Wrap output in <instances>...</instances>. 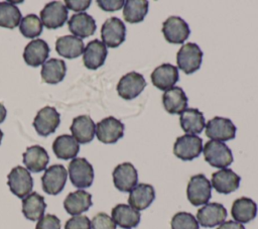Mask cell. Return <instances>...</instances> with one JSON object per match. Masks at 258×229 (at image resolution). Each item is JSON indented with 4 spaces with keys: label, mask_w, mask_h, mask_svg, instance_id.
I'll list each match as a JSON object with an SVG mask.
<instances>
[{
    "label": "cell",
    "mask_w": 258,
    "mask_h": 229,
    "mask_svg": "<svg viewBox=\"0 0 258 229\" xmlns=\"http://www.w3.org/2000/svg\"><path fill=\"white\" fill-rule=\"evenodd\" d=\"M92 205V195L84 190H78L70 193L63 201L64 210L70 215L74 216L88 211Z\"/></svg>",
    "instance_id": "obj_26"
},
{
    "label": "cell",
    "mask_w": 258,
    "mask_h": 229,
    "mask_svg": "<svg viewBox=\"0 0 258 229\" xmlns=\"http://www.w3.org/2000/svg\"><path fill=\"white\" fill-rule=\"evenodd\" d=\"M69 29L79 38H85L93 35L96 31L97 25L95 19L86 12L73 14L68 21Z\"/></svg>",
    "instance_id": "obj_22"
},
{
    "label": "cell",
    "mask_w": 258,
    "mask_h": 229,
    "mask_svg": "<svg viewBox=\"0 0 258 229\" xmlns=\"http://www.w3.org/2000/svg\"><path fill=\"white\" fill-rule=\"evenodd\" d=\"M150 78L153 86L161 91H167L178 81V70L171 64H162L152 72Z\"/></svg>",
    "instance_id": "obj_17"
},
{
    "label": "cell",
    "mask_w": 258,
    "mask_h": 229,
    "mask_svg": "<svg viewBox=\"0 0 258 229\" xmlns=\"http://www.w3.org/2000/svg\"><path fill=\"white\" fill-rule=\"evenodd\" d=\"M107 53V47L103 41L99 39L90 41L83 52V62L85 67L89 70H97L104 65Z\"/></svg>",
    "instance_id": "obj_20"
},
{
    "label": "cell",
    "mask_w": 258,
    "mask_h": 229,
    "mask_svg": "<svg viewBox=\"0 0 258 229\" xmlns=\"http://www.w3.org/2000/svg\"><path fill=\"white\" fill-rule=\"evenodd\" d=\"M187 97L179 87H172L162 95V103L165 110L170 114H181L187 106Z\"/></svg>",
    "instance_id": "obj_28"
},
{
    "label": "cell",
    "mask_w": 258,
    "mask_h": 229,
    "mask_svg": "<svg viewBox=\"0 0 258 229\" xmlns=\"http://www.w3.org/2000/svg\"><path fill=\"white\" fill-rule=\"evenodd\" d=\"M60 122V115L54 107L45 106L40 109L34 120L33 127L41 136H47L53 133Z\"/></svg>",
    "instance_id": "obj_12"
},
{
    "label": "cell",
    "mask_w": 258,
    "mask_h": 229,
    "mask_svg": "<svg viewBox=\"0 0 258 229\" xmlns=\"http://www.w3.org/2000/svg\"><path fill=\"white\" fill-rule=\"evenodd\" d=\"M162 33L169 43L181 44L189 36L188 24L179 16H169L162 24Z\"/></svg>",
    "instance_id": "obj_9"
},
{
    "label": "cell",
    "mask_w": 258,
    "mask_h": 229,
    "mask_svg": "<svg viewBox=\"0 0 258 229\" xmlns=\"http://www.w3.org/2000/svg\"><path fill=\"white\" fill-rule=\"evenodd\" d=\"M126 36V27L123 21L117 17L108 18L102 25L101 37L103 43L109 47H117Z\"/></svg>",
    "instance_id": "obj_11"
},
{
    "label": "cell",
    "mask_w": 258,
    "mask_h": 229,
    "mask_svg": "<svg viewBox=\"0 0 258 229\" xmlns=\"http://www.w3.org/2000/svg\"><path fill=\"white\" fill-rule=\"evenodd\" d=\"M68 171L62 164H52L41 177L42 190L48 195L59 194L67 183Z\"/></svg>",
    "instance_id": "obj_7"
},
{
    "label": "cell",
    "mask_w": 258,
    "mask_h": 229,
    "mask_svg": "<svg viewBox=\"0 0 258 229\" xmlns=\"http://www.w3.org/2000/svg\"><path fill=\"white\" fill-rule=\"evenodd\" d=\"M21 21V12L11 2H0V27L13 29Z\"/></svg>",
    "instance_id": "obj_35"
},
{
    "label": "cell",
    "mask_w": 258,
    "mask_h": 229,
    "mask_svg": "<svg viewBox=\"0 0 258 229\" xmlns=\"http://www.w3.org/2000/svg\"><path fill=\"white\" fill-rule=\"evenodd\" d=\"M7 185L12 194L20 199L30 194L33 188V179L30 173L23 166L17 165L7 176Z\"/></svg>",
    "instance_id": "obj_5"
},
{
    "label": "cell",
    "mask_w": 258,
    "mask_h": 229,
    "mask_svg": "<svg viewBox=\"0 0 258 229\" xmlns=\"http://www.w3.org/2000/svg\"><path fill=\"white\" fill-rule=\"evenodd\" d=\"M68 9L66 5L58 1L47 3L40 11V20L48 29L61 27L68 20Z\"/></svg>",
    "instance_id": "obj_14"
},
{
    "label": "cell",
    "mask_w": 258,
    "mask_h": 229,
    "mask_svg": "<svg viewBox=\"0 0 258 229\" xmlns=\"http://www.w3.org/2000/svg\"><path fill=\"white\" fill-rule=\"evenodd\" d=\"M241 178L230 168H222L212 175V187L220 194L228 195L240 186Z\"/></svg>",
    "instance_id": "obj_18"
},
{
    "label": "cell",
    "mask_w": 258,
    "mask_h": 229,
    "mask_svg": "<svg viewBox=\"0 0 258 229\" xmlns=\"http://www.w3.org/2000/svg\"><path fill=\"white\" fill-rule=\"evenodd\" d=\"M171 229H200L196 217L187 212H177L170 222Z\"/></svg>",
    "instance_id": "obj_37"
},
{
    "label": "cell",
    "mask_w": 258,
    "mask_h": 229,
    "mask_svg": "<svg viewBox=\"0 0 258 229\" xmlns=\"http://www.w3.org/2000/svg\"><path fill=\"white\" fill-rule=\"evenodd\" d=\"M67 67L62 60L49 59L41 68V79L44 83L54 85L61 82L66 76Z\"/></svg>",
    "instance_id": "obj_33"
},
{
    "label": "cell",
    "mask_w": 258,
    "mask_h": 229,
    "mask_svg": "<svg viewBox=\"0 0 258 229\" xmlns=\"http://www.w3.org/2000/svg\"><path fill=\"white\" fill-rule=\"evenodd\" d=\"M45 208L44 198L36 192H32L22 199V214L30 221H36L43 217Z\"/></svg>",
    "instance_id": "obj_30"
},
{
    "label": "cell",
    "mask_w": 258,
    "mask_h": 229,
    "mask_svg": "<svg viewBox=\"0 0 258 229\" xmlns=\"http://www.w3.org/2000/svg\"><path fill=\"white\" fill-rule=\"evenodd\" d=\"M6 114H7L6 108L4 107V105L2 103H0V123H2L5 120Z\"/></svg>",
    "instance_id": "obj_44"
},
{
    "label": "cell",
    "mask_w": 258,
    "mask_h": 229,
    "mask_svg": "<svg viewBox=\"0 0 258 229\" xmlns=\"http://www.w3.org/2000/svg\"><path fill=\"white\" fill-rule=\"evenodd\" d=\"M203 51L194 42L183 44L176 53L177 67L186 75L197 72L202 65Z\"/></svg>",
    "instance_id": "obj_4"
},
{
    "label": "cell",
    "mask_w": 258,
    "mask_h": 229,
    "mask_svg": "<svg viewBox=\"0 0 258 229\" xmlns=\"http://www.w3.org/2000/svg\"><path fill=\"white\" fill-rule=\"evenodd\" d=\"M236 126L228 118L214 117L206 124V135L212 140L224 142L234 139L236 136Z\"/></svg>",
    "instance_id": "obj_8"
},
{
    "label": "cell",
    "mask_w": 258,
    "mask_h": 229,
    "mask_svg": "<svg viewBox=\"0 0 258 229\" xmlns=\"http://www.w3.org/2000/svg\"><path fill=\"white\" fill-rule=\"evenodd\" d=\"M19 30L26 38L37 37L42 32V22L37 15L28 14L21 19Z\"/></svg>",
    "instance_id": "obj_36"
},
{
    "label": "cell",
    "mask_w": 258,
    "mask_h": 229,
    "mask_svg": "<svg viewBox=\"0 0 258 229\" xmlns=\"http://www.w3.org/2000/svg\"><path fill=\"white\" fill-rule=\"evenodd\" d=\"M55 50L66 59H76L84 52V42L74 35L60 36L55 41Z\"/></svg>",
    "instance_id": "obj_31"
},
{
    "label": "cell",
    "mask_w": 258,
    "mask_h": 229,
    "mask_svg": "<svg viewBox=\"0 0 258 229\" xmlns=\"http://www.w3.org/2000/svg\"><path fill=\"white\" fill-rule=\"evenodd\" d=\"M112 176L115 188L121 192H130L138 182L137 170L130 162L118 164L114 168Z\"/></svg>",
    "instance_id": "obj_16"
},
{
    "label": "cell",
    "mask_w": 258,
    "mask_h": 229,
    "mask_svg": "<svg viewBox=\"0 0 258 229\" xmlns=\"http://www.w3.org/2000/svg\"><path fill=\"white\" fill-rule=\"evenodd\" d=\"M22 156L26 169L32 173L44 170L49 161V156L46 150L40 145H32L27 147Z\"/></svg>",
    "instance_id": "obj_25"
},
{
    "label": "cell",
    "mask_w": 258,
    "mask_h": 229,
    "mask_svg": "<svg viewBox=\"0 0 258 229\" xmlns=\"http://www.w3.org/2000/svg\"><path fill=\"white\" fill-rule=\"evenodd\" d=\"M124 124L113 116L102 119L96 125V135L103 143H115L124 135Z\"/></svg>",
    "instance_id": "obj_10"
},
{
    "label": "cell",
    "mask_w": 258,
    "mask_h": 229,
    "mask_svg": "<svg viewBox=\"0 0 258 229\" xmlns=\"http://www.w3.org/2000/svg\"><path fill=\"white\" fill-rule=\"evenodd\" d=\"M227 218V210L220 203H208L198 210V223L206 228L222 224Z\"/></svg>",
    "instance_id": "obj_15"
},
{
    "label": "cell",
    "mask_w": 258,
    "mask_h": 229,
    "mask_svg": "<svg viewBox=\"0 0 258 229\" xmlns=\"http://www.w3.org/2000/svg\"><path fill=\"white\" fill-rule=\"evenodd\" d=\"M52 150L57 158L60 159H74L79 153L80 146L78 141L69 134L57 136L52 143Z\"/></svg>",
    "instance_id": "obj_32"
},
{
    "label": "cell",
    "mask_w": 258,
    "mask_h": 229,
    "mask_svg": "<svg viewBox=\"0 0 258 229\" xmlns=\"http://www.w3.org/2000/svg\"><path fill=\"white\" fill-rule=\"evenodd\" d=\"M97 4L104 11L112 12V11L121 9L124 6L125 1H123V0H113V1L112 0H98Z\"/></svg>",
    "instance_id": "obj_41"
},
{
    "label": "cell",
    "mask_w": 258,
    "mask_h": 229,
    "mask_svg": "<svg viewBox=\"0 0 258 229\" xmlns=\"http://www.w3.org/2000/svg\"><path fill=\"white\" fill-rule=\"evenodd\" d=\"M49 46L43 39H33L27 43L23 51L24 62L33 68L43 65L49 54Z\"/></svg>",
    "instance_id": "obj_21"
},
{
    "label": "cell",
    "mask_w": 258,
    "mask_h": 229,
    "mask_svg": "<svg viewBox=\"0 0 258 229\" xmlns=\"http://www.w3.org/2000/svg\"><path fill=\"white\" fill-rule=\"evenodd\" d=\"M186 196L189 203L194 206L208 204L212 197V185L205 175L199 174L189 179L186 188Z\"/></svg>",
    "instance_id": "obj_2"
},
{
    "label": "cell",
    "mask_w": 258,
    "mask_h": 229,
    "mask_svg": "<svg viewBox=\"0 0 258 229\" xmlns=\"http://www.w3.org/2000/svg\"><path fill=\"white\" fill-rule=\"evenodd\" d=\"M205 160L212 166L218 168H226L234 158L231 149L224 142L209 140L203 147Z\"/></svg>",
    "instance_id": "obj_1"
},
{
    "label": "cell",
    "mask_w": 258,
    "mask_h": 229,
    "mask_svg": "<svg viewBox=\"0 0 258 229\" xmlns=\"http://www.w3.org/2000/svg\"><path fill=\"white\" fill-rule=\"evenodd\" d=\"M2 137H3V132L0 130V143H1V140H2Z\"/></svg>",
    "instance_id": "obj_45"
},
{
    "label": "cell",
    "mask_w": 258,
    "mask_h": 229,
    "mask_svg": "<svg viewBox=\"0 0 258 229\" xmlns=\"http://www.w3.org/2000/svg\"><path fill=\"white\" fill-rule=\"evenodd\" d=\"M70 180L76 188L85 189L91 187L94 181V168L92 164L84 157L72 159L69 163Z\"/></svg>",
    "instance_id": "obj_3"
},
{
    "label": "cell",
    "mask_w": 258,
    "mask_h": 229,
    "mask_svg": "<svg viewBox=\"0 0 258 229\" xmlns=\"http://www.w3.org/2000/svg\"><path fill=\"white\" fill-rule=\"evenodd\" d=\"M145 86L146 81L141 74L130 72L120 79L117 85V92L121 98L132 100L144 90Z\"/></svg>",
    "instance_id": "obj_13"
},
{
    "label": "cell",
    "mask_w": 258,
    "mask_h": 229,
    "mask_svg": "<svg viewBox=\"0 0 258 229\" xmlns=\"http://www.w3.org/2000/svg\"><path fill=\"white\" fill-rule=\"evenodd\" d=\"M231 215L236 222L248 223L257 215V204L247 197L236 199L232 204Z\"/></svg>",
    "instance_id": "obj_27"
},
{
    "label": "cell",
    "mask_w": 258,
    "mask_h": 229,
    "mask_svg": "<svg viewBox=\"0 0 258 229\" xmlns=\"http://www.w3.org/2000/svg\"><path fill=\"white\" fill-rule=\"evenodd\" d=\"M67 9H71L76 12H83L88 9L91 5L90 0H66L64 1Z\"/></svg>",
    "instance_id": "obj_42"
},
{
    "label": "cell",
    "mask_w": 258,
    "mask_h": 229,
    "mask_svg": "<svg viewBox=\"0 0 258 229\" xmlns=\"http://www.w3.org/2000/svg\"><path fill=\"white\" fill-rule=\"evenodd\" d=\"M217 229H246L244 227L243 224L233 221V220H229L226 222H223L222 224L219 225V227Z\"/></svg>",
    "instance_id": "obj_43"
},
{
    "label": "cell",
    "mask_w": 258,
    "mask_h": 229,
    "mask_svg": "<svg viewBox=\"0 0 258 229\" xmlns=\"http://www.w3.org/2000/svg\"><path fill=\"white\" fill-rule=\"evenodd\" d=\"M181 129L187 134H199L206 127L204 114L195 108L185 109L179 117Z\"/></svg>",
    "instance_id": "obj_29"
},
{
    "label": "cell",
    "mask_w": 258,
    "mask_h": 229,
    "mask_svg": "<svg viewBox=\"0 0 258 229\" xmlns=\"http://www.w3.org/2000/svg\"><path fill=\"white\" fill-rule=\"evenodd\" d=\"M111 215L115 224L125 229H130L138 226L141 219L140 213L126 204L116 205L112 209Z\"/></svg>",
    "instance_id": "obj_24"
},
{
    "label": "cell",
    "mask_w": 258,
    "mask_h": 229,
    "mask_svg": "<svg viewBox=\"0 0 258 229\" xmlns=\"http://www.w3.org/2000/svg\"><path fill=\"white\" fill-rule=\"evenodd\" d=\"M35 229H60V220L55 215L47 214L38 220Z\"/></svg>",
    "instance_id": "obj_40"
},
{
    "label": "cell",
    "mask_w": 258,
    "mask_h": 229,
    "mask_svg": "<svg viewBox=\"0 0 258 229\" xmlns=\"http://www.w3.org/2000/svg\"><path fill=\"white\" fill-rule=\"evenodd\" d=\"M72 136L78 143H89L94 139L96 134V124L93 119L88 115H81L73 119L70 127Z\"/></svg>",
    "instance_id": "obj_19"
},
{
    "label": "cell",
    "mask_w": 258,
    "mask_h": 229,
    "mask_svg": "<svg viewBox=\"0 0 258 229\" xmlns=\"http://www.w3.org/2000/svg\"><path fill=\"white\" fill-rule=\"evenodd\" d=\"M155 199V191L151 185L138 184L129 194L128 204L133 209L140 211L148 208Z\"/></svg>",
    "instance_id": "obj_23"
},
{
    "label": "cell",
    "mask_w": 258,
    "mask_h": 229,
    "mask_svg": "<svg viewBox=\"0 0 258 229\" xmlns=\"http://www.w3.org/2000/svg\"><path fill=\"white\" fill-rule=\"evenodd\" d=\"M92 229H116V224L113 219L104 212L95 215L91 221Z\"/></svg>",
    "instance_id": "obj_38"
},
{
    "label": "cell",
    "mask_w": 258,
    "mask_h": 229,
    "mask_svg": "<svg viewBox=\"0 0 258 229\" xmlns=\"http://www.w3.org/2000/svg\"><path fill=\"white\" fill-rule=\"evenodd\" d=\"M149 3L146 0H127L124 4L123 17L130 23L143 21L148 12Z\"/></svg>",
    "instance_id": "obj_34"
},
{
    "label": "cell",
    "mask_w": 258,
    "mask_h": 229,
    "mask_svg": "<svg viewBox=\"0 0 258 229\" xmlns=\"http://www.w3.org/2000/svg\"><path fill=\"white\" fill-rule=\"evenodd\" d=\"M64 229H91V221L85 215L73 216L66 222Z\"/></svg>",
    "instance_id": "obj_39"
},
{
    "label": "cell",
    "mask_w": 258,
    "mask_h": 229,
    "mask_svg": "<svg viewBox=\"0 0 258 229\" xmlns=\"http://www.w3.org/2000/svg\"><path fill=\"white\" fill-rule=\"evenodd\" d=\"M203 151V140L198 135L184 134L176 138L173 153L181 160H191L200 156Z\"/></svg>",
    "instance_id": "obj_6"
}]
</instances>
